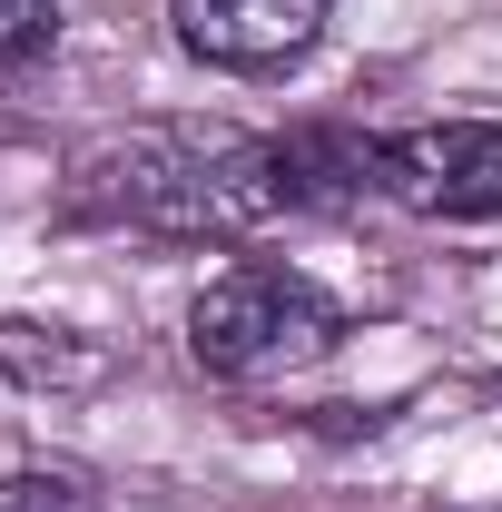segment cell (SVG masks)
<instances>
[{
    "mask_svg": "<svg viewBox=\"0 0 502 512\" xmlns=\"http://www.w3.org/2000/svg\"><path fill=\"white\" fill-rule=\"evenodd\" d=\"M0 512H99V493L69 463H30V473H0Z\"/></svg>",
    "mask_w": 502,
    "mask_h": 512,
    "instance_id": "cell-6",
    "label": "cell"
},
{
    "mask_svg": "<svg viewBox=\"0 0 502 512\" xmlns=\"http://www.w3.org/2000/svg\"><path fill=\"white\" fill-rule=\"evenodd\" d=\"M375 197V138L345 128H188L148 119L79 148L60 178L69 227H138V237H256L276 217H325Z\"/></svg>",
    "mask_w": 502,
    "mask_h": 512,
    "instance_id": "cell-1",
    "label": "cell"
},
{
    "mask_svg": "<svg viewBox=\"0 0 502 512\" xmlns=\"http://www.w3.org/2000/svg\"><path fill=\"white\" fill-rule=\"evenodd\" d=\"M325 20H335V0H168V30H178V50L207 69H227V79H276V69H296L325 40Z\"/></svg>",
    "mask_w": 502,
    "mask_h": 512,
    "instance_id": "cell-4",
    "label": "cell"
},
{
    "mask_svg": "<svg viewBox=\"0 0 502 512\" xmlns=\"http://www.w3.org/2000/svg\"><path fill=\"white\" fill-rule=\"evenodd\" d=\"M60 40V0H0V69L40 60Z\"/></svg>",
    "mask_w": 502,
    "mask_h": 512,
    "instance_id": "cell-7",
    "label": "cell"
},
{
    "mask_svg": "<svg viewBox=\"0 0 502 512\" xmlns=\"http://www.w3.org/2000/svg\"><path fill=\"white\" fill-rule=\"evenodd\" d=\"M335 345H345V306L315 286L306 266H276V256L217 266L188 306V355H197V375H217V384L306 375Z\"/></svg>",
    "mask_w": 502,
    "mask_h": 512,
    "instance_id": "cell-2",
    "label": "cell"
},
{
    "mask_svg": "<svg viewBox=\"0 0 502 512\" xmlns=\"http://www.w3.org/2000/svg\"><path fill=\"white\" fill-rule=\"evenodd\" d=\"M99 345H69L60 325H10L0 316V375L10 384H99Z\"/></svg>",
    "mask_w": 502,
    "mask_h": 512,
    "instance_id": "cell-5",
    "label": "cell"
},
{
    "mask_svg": "<svg viewBox=\"0 0 502 512\" xmlns=\"http://www.w3.org/2000/svg\"><path fill=\"white\" fill-rule=\"evenodd\" d=\"M375 197L404 217H502V119H434L375 138Z\"/></svg>",
    "mask_w": 502,
    "mask_h": 512,
    "instance_id": "cell-3",
    "label": "cell"
}]
</instances>
